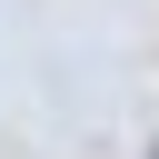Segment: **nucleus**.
<instances>
[{
	"label": "nucleus",
	"instance_id": "f257e3e1",
	"mask_svg": "<svg viewBox=\"0 0 159 159\" xmlns=\"http://www.w3.org/2000/svg\"><path fill=\"white\" fill-rule=\"evenodd\" d=\"M149 159H159V139H149Z\"/></svg>",
	"mask_w": 159,
	"mask_h": 159
}]
</instances>
